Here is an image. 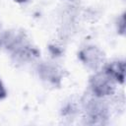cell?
<instances>
[{
	"instance_id": "cell-1",
	"label": "cell",
	"mask_w": 126,
	"mask_h": 126,
	"mask_svg": "<svg viewBox=\"0 0 126 126\" xmlns=\"http://www.w3.org/2000/svg\"><path fill=\"white\" fill-rule=\"evenodd\" d=\"M114 83L115 82L104 71L95 73L90 79V87L96 97H103L112 94L115 91Z\"/></svg>"
},
{
	"instance_id": "cell-2",
	"label": "cell",
	"mask_w": 126,
	"mask_h": 126,
	"mask_svg": "<svg viewBox=\"0 0 126 126\" xmlns=\"http://www.w3.org/2000/svg\"><path fill=\"white\" fill-rule=\"evenodd\" d=\"M80 60L91 69H98L104 62L103 52L96 46H87L79 53Z\"/></svg>"
},
{
	"instance_id": "cell-3",
	"label": "cell",
	"mask_w": 126,
	"mask_h": 126,
	"mask_svg": "<svg viewBox=\"0 0 126 126\" xmlns=\"http://www.w3.org/2000/svg\"><path fill=\"white\" fill-rule=\"evenodd\" d=\"M104 72L115 83L123 84L125 80V63L121 60L112 61L104 67Z\"/></svg>"
},
{
	"instance_id": "cell-4",
	"label": "cell",
	"mask_w": 126,
	"mask_h": 126,
	"mask_svg": "<svg viewBox=\"0 0 126 126\" xmlns=\"http://www.w3.org/2000/svg\"><path fill=\"white\" fill-rule=\"evenodd\" d=\"M87 111L91 119H102L106 116V107L99 100H91L87 105Z\"/></svg>"
},
{
	"instance_id": "cell-5",
	"label": "cell",
	"mask_w": 126,
	"mask_h": 126,
	"mask_svg": "<svg viewBox=\"0 0 126 126\" xmlns=\"http://www.w3.org/2000/svg\"><path fill=\"white\" fill-rule=\"evenodd\" d=\"M39 74L43 80H46L53 84H56V82L60 80V76L56 68L50 65H42L39 68Z\"/></svg>"
},
{
	"instance_id": "cell-6",
	"label": "cell",
	"mask_w": 126,
	"mask_h": 126,
	"mask_svg": "<svg viewBox=\"0 0 126 126\" xmlns=\"http://www.w3.org/2000/svg\"><path fill=\"white\" fill-rule=\"evenodd\" d=\"M7 96V91L2 83V81L0 80V99H3Z\"/></svg>"
},
{
	"instance_id": "cell-7",
	"label": "cell",
	"mask_w": 126,
	"mask_h": 126,
	"mask_svg": "<svg viewBox=\"0 0 126 126\" xmlns=\"http://www.w3.org/2000/svg\"><path fill=\"white\" fill-rule=\"evenodd\" d=\"M124 16H125V14L122 15V17L120 19V28H118V30L121 33H123L125 31V18H124Z\"/></svg>"
},
{
	"instance_id": "cell-8",
	"label": "cell",
	"mask_w": 126,
	"mask_h": 126,
	"mask_svg": "<svg viewBox=\"0 0 126 126\" xmlns=\"http://www.w3.org/2000/svg\"><path fill=\"white\" fill-rule=\"evenodd\" d=\"M13 1H15V2H17V3H25V2H27L28 0H13Z\"/></svg>"
}]
</instances>
